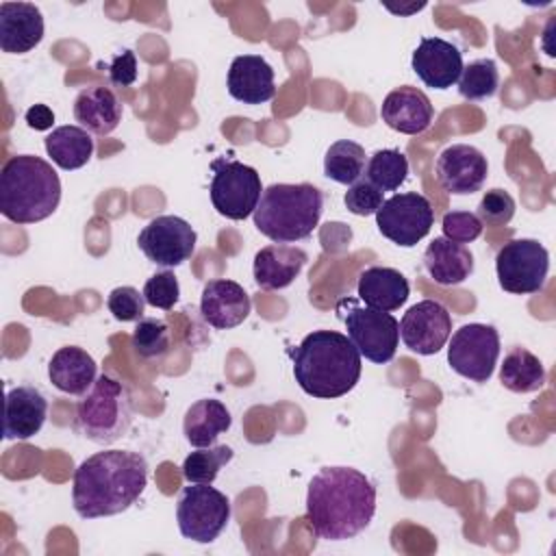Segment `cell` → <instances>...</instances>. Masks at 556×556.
Listing matches in <instances>:
<instances>
[{"instance_id":"obj_33","label":"cell","mask_w":556,"mask_h":556,"mask_svg":"<svg viewBox=\"0 0 556 556\" xmlns=\"http://www.w3.org/2000/svg\"><path fill=\"white\" fill-rule=\"evenodd\" d=\"M500 87V72L493 59H476L463 67L458 91L467 100H484L495 96Z\"/></svg>"},{"instance_id":"obj_22","label":"cell","mask_w":556,"mask_h":556,"mask_svg":"<svg viewBox=\"0 0 556 556\" xmlns=\"http://www.w3.org/2000/svg\"><path fill=\"white\" fill-rule=\"evenodd\" d=\"M308 256L302 248L289 243H271L256 252L254 256V282L265 291H276L289 287L306 265Z\"/></svg>"},{"instance_id":"obj_28","label":"cell","mask_w":556,"mask_h":556,"mask_svg":"<svg viewBox=\"0 0 556 556\" xmlns=\"http://www.w3.org/2000/svg\"><path fill=\"white\" fill-rule=\"evenodd\" d=\"M43 146L52 163L67 172L87 165L93 154V139L83 126H59L46 137Z\"/></svg>"},{"instance_id":"obj_7","label":"cell","mask_w":556,"mask_h":556,"mask_svg":"<svg viewBox=\"0 0 556 556\" xmlns=\"http://www.w3.org/2000/svg\"><path fill=\"white\" fill-rule=\"evenodd\" d=\"M337 313L361 356L378 365L389 363L395 356L400 343V321L391 313L361 306L352 298L339 300Z\"/></svg>"},{"instance_id":"obj_41","label":"cell","mask_w":556,"mask_h":556,"mask_svg":"<svg viewBox=\"0 0 556 556\" xmlns=\"http://www.w3.org/2000/svg\"><path fill=\"white\" fill-rule=\"evenodd\" d=\"M28 128L33 130H48L54 124V113L48 104H33L24 115Z\"/></svg>"},{"instance_id":"obj_30","label":"cell","mask_w":556,"mask_h":556,"mask_svg":"<svg viewBox=\"0 0 556 556\" xmlns=\"http://www.w3.org/2000/svg\"><path fill=\"white\" fill-rule=\"evenodd\" d=\"M324 174L330 180L350 187L365 174V148L350 139L334 141L324 156Z\"/></svg>"},{"instance_id":"obj_3","label":"cell","mask_w":556,"mask_h":556,"mask_svg":"<svg viewBox=\"0 0 556 556\" xmlns=\"http://www.w3.org/2000/svg\"><path fill=\"white\" fill-rule=\"evenodd\" d=\"M300 389L319 400L350 393L361 378V354L350 337L334 330H313L291 352Z\"/></svg>"},{"instance_id":"obj_14","label":"cell","mask_w":556,"mask_h":556,"mask_svg":"<svg viewBox=\"0 0 556 556\" xmlns=\"http://www.w3.org/2000/svg\"><path fill=\"white\" fill-rule=\"evenodd\" d=\"M452 334V317L437 300H421L413 304L400 319V339L404 345L421 356L437 354Z\"/></svg>"},{"instance_id":"obj_1","label":"cell","mask_w":556,"mask_h":556,"mask_svg":"<svg viewBox=\"0 0 556 556\" xmlns=\"http://www.w3.org/2000/svg\"><path fill=\"white\" fill-rule=\"evenodd\" d=\"M376 513V486L354 467H324L308 482L306 521L326 541L361 534Z\"/></svg>"},{"instance_id":"obj_19","label":"cell","mask_w":556,"mask_h":556,"mask_svg":"<svg viewBox=\"0 0 556 556\" xmlns=\"http://www.w3.org/2000/svg\"><path fill=\"white\" fill-rule=\"evenodd\" d=\"M43 39V15L33 2L0 4V48L7 54H24Z\"/></svg>"},{"instance_id":"obj_13","label":"cell","mask_w":556,"mask_h":556,"mask_svg":"<svg viewBox=\"0 0 556 556\" xmlns=\"http://www.w3.org/2000/svg\"><path fill=\"white\" fill-rule=\"evenodd\" d=\"M198 235L191 224L176 215H159L150 219L137 237V243L148 261L161 267L185 263L195 250Z\"/></svg>"},{"instance_id":"obj_10","label":"cell","mask_w":556,"mask_h":556,"mask_svg":"<svg viewBox=\"0 0 556 556\" xmlns=\"http://www.w3.org/2000/svg\"><path fill=\"white\" fill-rule=\"evenodd\" d=\"M549 254L536 239H513L497 250L495 274L504 291L526 295L543 289Z\"/></svg>"},{"instance_id":"obj_26","label":"cell","mask_w":556,"mask_h":556,"mask_svg":"<svg viewBox=\"0 0 556 556\" xmlns=\"http://www.w3.org/2000/svg\"><path fill=\"white\" fill-rule=\"evenodd\" d=\"M424 267L437 285L454 287L465 282L473 271V256L463 243L434 237L424 252Z\"/></svg>"},{"instance_id":"obj_34","label":"cell","mask_w":556,"mask_h":556,"mask_svg":"<svg viewBox=\"0 0 556 556\" xmlns=\"http://www.w3.org/2000/svg\"><path fill=\"white\" fill-rule=\"evenodd\" d=\"M132 348L143 358L161 356L169 350V326L156 317H141L132 330Z\"/></svg>"},{"instance_id":"obj_4","label":"cell","mask_w":556,"mask_h":556,"mask_svg":"<svg viewBox=\"0 0 556 556\" xmlns=\"http://www.w3.org/2000/svg\"><path fill=\"white\" fill-rule=\"evenodd\" d=\"M61 202V180L52 165L33 154L11 156L0 172V213L13 224L50 217Z\"/></svg>"},{"instance_id":"obj_38","label":"cell","mask_w":556,"mask_h":556,"mask_svg":"<svg viewBox=\"0 0 556 556\" xmlns=\"http://www.w3.org/2000/svg\"><path fill=\"white\" fill-rule=\"evenodd\" d=\"M106 306L117 321H139L143 317L146 298L135 287H115L109 293Z\"/></svg>"},{"instance_id":"obj_9","label":"cell","mask_w":556,"mask_h":556,"mask_svg":"<svg viewBox=\"0 0 556 556\" xmlns=\"http://www.w3.org/2000/svg\"><path fill=\"white\" fill-rule=\"evenodd\" d=\"M211 169L208 191L215 211L235 222L250 217L263 193L258 172L232 159H215Z\"/></svg>"},{"instance_id":"obj_12","label":"cell","mask_w":556,"mask_h":556,"mask_svg":"<svg viewBox=\"0 0 556 556\" xmlns=\"http://www.w3.org/2000/svg\"><path fill=\"white\" fill-rule=\"evenodd\" d=\"M500 356V334L489 324L460 326L447 345L450 367L473 382H486L493 376Z\"/></svg>"},{"instance_id":"obj_39","label":"cell","mask_w":556,"mask_h":556,"mask_svg":"<svg viewBox=\"0 0 556 556\" xmlns=\"http://www.w3.org/2000/svg\"><path fill=\"white\" fill-rule=\"evenodd\" d=\"M482 226L484 224L478 219V215L469 211H450L441 219L443 237L463 245L478 239L482 232Z\"/></svg>"},{"instance_id":"obj_27","label":"cell","mask_w":556,"mask_h":556,"mask_svg":"<svg viewBox=\"0 0 556 556\" xmlns=\"http://www.w3.org/2000/svg\"><path fill=\"white\" fill-rule=\"evenodd\" d=\"M230 424L232 417L226 404L213 397H202L187 408L182 432L193 447H211L217 437L230 428Z\"/></svg>"},{"instance_id":"obj_35","label":"cell","mask_w":556,"mask_h":556,"mask_svg":"<svg viewBox=\"0 0 556 556\" xmlns=\"http://www.w3.org/2000/svg\"><path fill=\"white\" fill-rule=\"evenodd\" d=\"M143 298H146V304L154 308H161V311L174 308V304L180 298V287L174 271L163 269L152 274L143 285Z\"/></svg>"},{"instance_id":"obj_20","label":"cell","mask_w":556,"mask_h":556,"mask_svg":"<svg viewBox=\"0 0 556 556\" xmlns=\"http://www.w3.org/2000/svg\"><path fill=\"white\" fill-rule=\"evenodd\" d=\"M228 93L243 104H263L276 96L274 70L258 54L235 56L228 70Z\"/></svg>"},{"instance_id":"obj_21","label":"cell","mask_w":556,"mask_h":556,"mask_svg":"<svg viewBox=\"0 0 556 556\" xmlns=\"http://www.w3.org/2000/svg\"><path fill=\"white\" fill-rule=\"evenodd\" d=\"M48 415V400L35 387H15L4 400V439L26 441L35 437Z\"/></svg>"},{"instance_id":"obj_29","label":"cell","mask_w":556,"mask_h":556,"mask_svg":"<svg viewBox=\"0 0 556 556\" xmlns=\"http://www.w3.org/2000/svg\"><path fill=\"white\" fill-rule=\"evenodd\" d=\"M500 382L513 393H532L545 384V367L530 350L515 345L500 365Z\"/></svg>"},{"instance_id":"obj_36","label":"cell","mask_w":556,"mask_h":556,"mask_svg":"<svg viewBox=\"0 0 556 556\" xmlns=\"http://www.w3.org/2000/svg\"><path fill=\"white\" fill-rule=\"evenodd\" d=\"M476 215L486 226H506L515 215V200L504 189H491L478 202Z\"/></svg>"},{"instance_id":"obj_6","label":"cell","mask_w":556,"mask_h":556,"mask_svg":"<svg viewBox=\"0 0 556 556\" xmlns=\"http://www.w3.org/2000/svg\"><path fill=\"white\" fill-rule=\"evenodd\" d=\"M76 430L98 443L119 441L132 424V397L126 384L109 374H100L76 404Z\"/></svg>"},{"instance_id":"obj_23","label":"cell","mask_w":556,"mask_h":556,"mask_svg":"<svg viewBox=\"0 0 556 556\" xmlns=\"http://www.w3.org/2000/svg\"><path fill=\"white\" fill-rule=\"evenodd\" d=\"M122 102L104 85L85 87L74 100V119L93 135H109L122 122Z\"/></svg>"},{"instance_id":"obj_40","label":"cell","mask_w":556,"mask_h":556,"mask_svg":"<svg viewBox=\"0 0 556 556\" xmlns=\"http://www.w3.org/2000/svg\"><path fill=\"white\" fill-rule=\"evenodd\" d=\"M109 80L115 87H128L137 80V59L132 50H122L119 54L113 56L109 63Z\"/></svg>"},{"instance_id":"obj_5","label":"cell","mask_w":556,"mask_h":556,"mask_svg":"<svg viewBox=\"0 0 556 556\" xmlns=\"http://www.w3.org/2000/svg\"><path fill=\"white\" fill-rule=\"evenodd\" d=\"M324 211V193L311 182H274L263 189L252 213L254 226L274 243H293L313 235Z\"/></svg>"},{"instance_id":"obj_24","label":"cell","mask_w":556,"mask_h":556,"mask_svg":"<svg viewBox=\"0 0 556 556\" xmlns=\"http://www.w3.org/2000/svg\"><path fill=\"white\" fill-rule=\"evenodd\" d=\"M356 291H358V298L365 302V306L391 313V311H397L408 300L410 287L402 271L393 267L374 265L361 271Z\"/></svg>"},{"instance_id":"obj_17","label":"cell","mask_w":556,"mask_h":556,"mask_svg":"<svg viewBox=\"0 0 556 556\" xmlns=\"http://www.w3.org/2000/svg\"><path fill=\"white\" fill-rule=\"evenodd\" d=\"M250 311L252 300L239 282L215 278L204 285L200 295V313L208 326L217 330L235 328L248 319Z\"/></svg>"},{"instance_id":"obj_18","label":"cell","mask_w":556,"mask_h":556,"mask_svg":"<svg viewBox=\"0 0 556 556\" xmlns=\"http://www.w3.org/2000/svg\"><path fill=\"white\" fill-rule=\"evenodd\" d=\"M380 117L389 128L402 135H419L432 124L434 106L421 89L404 85L387 93L380 106Z\"/></svg>"},{"instance_id":"obj_32","label":"cell","mask_w":556,"mask_h":556,"mask_svg":"<svg viewBox=\"0 0 556 556\" xmlns=\"http://www.w3.org/2000/svg\"><path fill=\"white\" fill-rule=\"evenodd\" d=\"M235 452L230 445L198 447L182 463V476L193 484H213L219 469L232 460Z\"/></svg>"},{"instance_id":"obj_25","label":"cell","mask_w":556,"mask_h":556,"mask_svg":"<svg viewBox=\"0 0 556 556\" xmlns=\"http://www.w3.org/2000/svg\"><path fill=\"white\" fill-rule=\"evenodd\" d=\"M96 361L83 348H59L48 363V378L61 391L70 395H85L96 382Z\"/></svg>"},{"instance_id":"obj_11","label":"cell","mask_w":556,"mask_h":556,"mask_svg":"<svg viewBox=\"0 0 556 556\" xmlns=\"http://www.w3.org/2000/svg\"><path fill=\"white\" fill-rule=\"evenodd\" d=\"M434 211L430 200L417 191L395 193L376 211V226L382 237L402 248L417 245L432 228Z\"/></svg>"},{"instance_id":"obj_31","label":"cell","mask_w":556,"mask_h":556,"mask_svg":"<svg viewBox=\"0 0 556 556\" xmlns=\"http://www.w3.org/2000/svg\"><path fill=\"white\" fill-rule=\"evenodd\" d=\"M408 159L395 150H376L365 163V178L376 185L380 191H395L406 180Z\"/></svg>"},{"instance_id":"obj_8","label":"cell","mask_w":556,"mask_h":556,"mask_svg":"<svg viewBox=\"0 0 556 556\" xmlns=\"http://www.w3.org/2000/svg\"><path fill=\"white\" fill-rule=\"evenodd\" d=\"M178 530L195 543L215 541L230 521L228 497L211 484H193L182 489L176 504Z\"/></svg>"},{"instance_id":"obj_15","label":"cell","mask_w":556,"mask_h":556,"mask_svg":"<svg viewBox=\"0 0 556 556\" xmlns=\"http://www.w3.org/2000/svg\"><path fill=\"white\" fill-rule=\"evenodd\" d=\"M434 174L443 191L452 195H469L482 189L489 176V163L478 148L469 143H454L439 154Z\"/></svg>"},{"instance_id":"obj_2","label":"cell","mask_w":556,"mask_h":556,"mask_svg":"<svg viewBox=\"0 0 556 556\" xmlns=\"http://www.w3.org/2000/svg\"><path fill=\"white\" fill-rule=\"evenodd\" d=\"M148 482V463L139 452L104 450L74 471L72 502L83 519L119 515L130 508Z\"/></svg>"},{"instance_id":"obj_16","label":"cell","mask_w":556,"mask_h":556,"mask_svg":"<svg viewBox=\"0 0 556 556\" xmlns=\"http://www.w3.org/2000/svg\"><path fill=\"white\" fill-rule=\"evenodd\" d=\"M410 67L424 85L432 89H447L458 83L465 65L463 52L454 43L441 37H424L413 52Z\"/></svg>"},{"instance_id":"obj_37","label":"cell","mask_w":556,"mask_h":556,"mask_svg":"<svg viewBox=\"0 0 556 556\" xmlns=\"http://www.w3.org/2000/svg\"><path fill=\"white\" fill-rule=\"evenodd\" d=\"M384 191H380L376 185H371L367 178H358L356 182H352L343 195L345 208L354 215L367 217V215H376V211L382 206Z\"/></svg>"}]
</instances>
